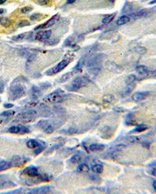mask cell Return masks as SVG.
<instances>
[{"mask_svg": "<svg viewBox=\"0 0 156 194\" xmlns=\"http://www.w3.org/2000/svg\"><path fill=\"white\" fill-rule=\"evenodd\" d=\"M114 17H115V15L114 14L106 16V17L102 20V23H104V24H108V23H110L112 20H113Z\"/></svg>", "mask_w": 156, "mask_h": 194, "instance_id": "f1b7e54d", "label": "cell"}, {"mask_svg": "<svg viewBox=\"0 0 156 194\" xmlns=\"http://www.w3.org/2000/svg\"><path fill=\"white\" fill-rule=\"evenodd\" d=\"M8 132L10 133H20L24 134L30 133V129L24 126H13L8 129Z\"/></svg>", "mask_w": 156, "mask_h": 194, "instance_id": "ba28073f", "label": "cell"}, {"mask_svg": "<svg viewBox=\"0 0 156 194\" xmlns=\"http://www.w3.org/2000/svg\"><path fill=\"white\" fill-rule=\"evenodd\" d=\"M41 94H42V91H41V90H40L39 87H35V86H33V87H32V89H31V97H32L34 100L37 99V98L41 96Z\"/></svg>", "mask_w": 156, "mask_h": 194, "instance_id": "4fadbf2b", "label": "cell"}, {"mask_svg": "<svg viewBox=\"0 0 156 194\" xmlns=\"http://www.w3.org/2000/svg\"><path fill=\"white\" fill-rule=\"evenodd\" d=\"M153 188L156 190V181H155L153 183Z\"/></svg>", "mask_w": 156, "mask_h": 194, "instance_id": "c3c4849f", "label": "cell"}, {"mask_svg": "<svg viewBox=\"0 0 156 194\" xmlns=\"http://www.w3.org/2000/svg\"><path fill=\"white\" fill-rule=\"evenodd\" d=\"M137 77L135 75H129L127 77V79H126V82H127V85H131L132 83H133V82H135V80H136Z\"/></svg>", "mask_w": 156, "mask_h": 194, "instance_id": "83f0119b", "label": "cell"}, {"mask_svg": "<svg viewBox=\"0 0 156 194\" xmlns=\"http://www.w3.org/2000/svg\"><path fill=\"white\" fill-rule=\"evenodd\" d=\"M89 149L92 151H99L105 149V145L103 144H99V143H93L91 144L89 147Z\"/></svg>", "mask_w": 156, "mask_h": 194, "instance_id": "e0dca14e", "label": "cell"}, {"mask_svg": "<svg viewBox=\"0 0 156 194\" xmlns=\"http://www.w3.org/2000/svg\"><path fill=\"white\" fill-rule=\"evenodd\" d=\"M81 159L82 158H81V156L80 154H74L70 157V161L73 163V164H79L81 161Z\"/></svg>", "mask_w": 156, "mask_h": 194, "instance_id": "7402d4cb", "label": "cell"}, {"mask_svg": "<svg viewBox=\"0 0 156 194\" xmlns=\"http://www.w3.org/2000/svg\"><path fill=\"white\" fill-rule=\"evenodd\" d=\"M148 95H149L148 92H137V93L133 94L132 99L134 101H141L146 99Z\"/></svg>", "mask_w": 156, "mask_h": 194, "instance_id": "7c38bea8", "label": "cell"}, {"mask_svg": "<svg viewBox=\"0 0 156 194\" xmlns=\"http://www.w3.org/2000/svg\"><path fill=\"white\" fill-rule=\"evenodd\" d=\"M0 24L3 27H9L11 24V20L7 17H1L0 18Z\"/></svg>", "mask_w": 156, "mask_h": 194, "instance_id": "cb8c5ba5", "label": "cell"}, {"mask_svg": "<svg viewBox=\"0 0 156 194\" xmlns=\"http://www.w3.org/2000/svg\"><path fill=\"white\" fill-rule=\"evenodd\" d=\"M49 192H50V187L49 186H42V187L34 189L33 190H31V193H47Z\"/></svg>", "mask_w": 156, "mask_h": 194, "instance_id": "2e32d148", "label": "cell"}, {"mask_svg": "<svg viewBox=\"0 0 156 194\" xmlns=\"http://www.w3.org/2000/svg\"><path fill=\"white\" fill-rule=\"evenodd\" d=\"M90 179L93 181H95V182H97L98 180H100V178L98 177V175H91L90 176Z\"/></svg>", "mask_w": 156, "mask_h": 194, "instance_id": "ab89813d", "label": "cell"}, {"mask_svg": "<svg viewBox=\"0 0 156 194\" xmlns=\"http://www.w3.org/2000/svg\"><path fill=\"white\" fill-rule=\"evenodd\" d=\"M48 2H49V0H38V3L40 5H46V4H48Z\"/></svg>", "mask_w": 156, "mask_h": 194, "instance_id": "60d3db41", "label": "cell"}, {"mask_svg": "<svg viewBox=\"0 0 156 194\" xmlns=\"http://www.w3.org/2000/svg\"><path fill=\"white\" fill-rule=\"evenodd\" d=\"M69 63H70V60L68 59L62 60V61H61L60 63H58L56 66H54V67H52V68H51L50 69H48V71L46 72V74L48 75V76H52V75L56 74V73L61 72L62 69H64L66 66H68Z\"/></svg>", "mask_w": 156, "mask_h": 194, "instance_id": "5b68a950", "label": "cell"}, {"mask_svg": "<svg viewBox=\"0 0 156 194\" xmlns=\"http://www.w3.org/2000/svg\"><path fill=\"white\" fill-rule=\"evenodd\" d=\"M15 113L14 111H3V112H2L1 114H0V116H6V117H7V116H12V115H13Z\"/></svg>", "mask_w": 156, "mask_h": 194, "instance_id": "e575fe53", "label": "cell"}, {"mask_svg": "<svg viewBox=\"0 0 156 194\" xmlns=\"http://www.w3.org/2000/svg\"><path fill=\"white\" fill-rule=\"evenodd\" d=\"M37 180L39 182H46V181H49L52 179V175H49L44 174V175H38L37 176Z\"/></svg>", "mask_w": 156, "mask_h": 194, "instance_id": "d4e9b609", "label": "cell"}, {"mask_svg": "<svg viewBox=\"0 0 156 194\" xmlns=\"http://www.w3.org/2000/svg\"><path fill=\"white\" fill-rule=\"evenodd\" d=\"M150 173L151 175H155V176H156V167H155V168H154V169H151Z\"/></svg>", "mask_w": 156, "mask_h": 194, "instance_id": "7bdbcfd3", "label": "cell"}, {"mask_svg": "<svg viewBox=\"0 0 156 194\" xmlns=\"http://www.w3.org/2000/svg\"><path fill=\"white\" fill-rule=\"evenodd\" d=\"M109 1H111V2H113V1H115V0H109Z\"/></svg>", "mask_w": 156, "mask_h": 194, "instance_id": "681fc988", "label": "cell"}, {"mask_svg": "<svg viewBox=\"0 0 156 194\" xmlns=\"http://www.w3.org/2000/svg\"><path fill=\"white\" fill-rule=\"evenodd\" d=\"M113 100H114V97L112 95V94H107V95H105V97H103V101H105V102L112 103Z\"/></svg>", "mask_w": 156, "mask_h": 194, "instance_id": "d6a6232c", "label": "cell"}, {"mask_svg": "<svg viewBox=\"0 0 156 194\" xmlns=\"http://www.w3.org/2000/svg\"><path fill=\"white\" fill-rule=\"evenodd\" d=\"M91 169L94 172H95L97 174H100L103 171V166L101 165H94L92 166Z\"/></svg>", "mask_w": 156, "mask_h": 194, "instance_id": "484cf974", "label": "cell"}, {"mask_svg": "<svg viewBox=\"0 0 156 194\" xmlns=\"http://www.w3.org/2000/svg\"><path fill=\"white\" fill-rule=\"evenodd\" d=\"M32 9H33V8L31 6H24L21 9V13H27L29 12H31Z\"/></svg>", "mask_w": 156, "mask_h": 194, "instance_id": "d590c367", "label": "cell"}, {"mask_svg": "<svg viewBox=\"0 0 156 194\" xmlns=\"http://www.w3.org/2000/svg\"><path fill=\"white\" fill-rule=\"evenodd\" d=\"M73 76H74V72H69V73H66L63 74L62 77H60V83H65L66 81H68Z\"/></svg>", "mask_w": 156, "mask_h": 194, "instance_id": "d6986e66", "label": "cell"}, {"mask_svg": "<svg viewBox=\"0 0 156 194\" xmlns=\"http://www.w3.org/2000/svg\"><path fill=\"white\" fill-rule=\"evenodd\" d=\"M17 186V184L11 181H0V189H9Z\"/></svg>", "mask_w": 156, "mask_h": 194, "instance_id": "5bb4252c", "label": "cell"}, {"mask_svg": "<svg viewBox=\"0 0 156 194\" xmlns=\"http://www.w3.org/2000/svg\"><path fill=\"white\" fill-rule=\"evenodd\" d=\"M26 33H23V34H18L17 36H14V37H12V40L14 41H22L23 38H25Z\"/></svg>", "mask_w": 156, "mask_h": 194, "instance_id": "f546056e", "label": "cell"}, {"mask_svg": "<svg viewBox=\"0 0 156 194\" xmlns=\"http://www.w3.org/2000/svg\"><path fill=\"white\" fill-rule=\"evenodd\" d=\"M23 174L27 175L29 177H37L38 176V169L36 167L34 166H31V167H27L23 171Z\"/></svg>", "mask_w": 156, "mask_h": 194, "instance_id": "8fae6325", "label": "cell"}, {"mask_svg": "<svg viewBox=\"0 0 156 194\" xmlns=\"http://www.w3.org/2000/svg\"><path fill=\"white\" fill-rule=\"evenodd\" d=\"M101 133H102V137H104L105 139H108L112 136V134H111V129L108 127V130H106V127H105V128L102 129Z\"/></svg>", "mask_w": 156, "mask_h": 194, "instance_id": "603a6c76", "label": "cell"}, {"mask_svg": "<svg viewBox=\"0 0 156 194\" xmlns=\"http://www.w3.org/2000/svg\"><path fill=\"white\" fill-rule=\"evenodd\" d=\"M66 94L61 89H57L55 91L52 92L51 94H48L46 97H44L43 101L46 103H59L62 102L65 99Z\"/></svg>", "mask_w": 156, "mask_h": 194, "instance_id": "6da1fadb", "label": "cell"}, {"mask_svg": "<svg viewBox=\"0 0 156 194\" xmlns=\"http://www.w3.org/2000/svg\"><path fill=\"white\" fill-rule=\"evenodd\" d=\"M4 107L6 108V109H10L12 107H13V104H5V105H4Z\"/></svg>", "mask_w": 156, "mask_h": 194, "instance_id": "ee69618b", "label": "cell"}, {"mask_svg": "<svg viewBox=\"0 0 156 194\" xmlns=\"http://www.w3.org/2000/svg\"><path fill=\"white\" fill-rule=\"evenodd\" d=\"M89 72H90L91 74L97 75L100 72V68L99 67H96V66H92V67L89 69Z\"/></svg>", "mask_w": 156, "mask_h": 194, "instance_id": "836d02e7", "label": "cell"}, {"mask_svg": "<svg viewBox=\"0 0 156 194\" xmlns=\"http://www.w3.org/2000/svg\"><path fill=\"white\" fill-rule=\"evenodd\" d=\"M59 18H60V16L58 14L55 15L52 17H51L48 21H46V23H42L41 25L37 26V27H35V30H39V29H47L48 27H50L52 26H53L55 23H56L57 21L59 20Z\"/></svg>", "mask_w": 156, "mask_h": 194, "instance_id": "52a82bcc", "label": "cell"}, {"mask_svg": "<svg viewBox=\"0 0 156 194\" xmlns=\"http://www.w3.org/2000/svg\"><path fill=\"white\" fill-rule=\"evenodd\" d=\"M126 123H127V125H134V124H135V120L132 118V115L131 114L128 115H127V119H126Z\"/></svg>", "mask_w": 156, "mask_h": 194, "instance_id": "4dcf8cb0", "label": "cell"}, {"mask_svg": "<svg viewBox=\"0 0 156 194\" xmlns=\"http://www.w3.org/2000/svg\"><path fill=\"white\" fill-rule=\"evenodd\" d=\"M37 126L41 129H42L46 133L48 134H51L54 131V127L48 120H40L37 123Z\"/></svg>", "mask_w": 156, "mask_h": 194, "instance_id": "8992f818", "label": "cell"}, {"mask_svg": "<svg viewBox=\"0 0 156 194\" xmlns=\"http://www.w3.org/2000/svg\"><path fill=\"white\" fill-rule=\"evenodd\" d=\"M10 162H7L6 161H0V171L6 170L11 167Z\"/></svg>", "mask_w": 156, "mask_h": 194, "instance_id": "44dd1931", "label": "cell"}, {"mask_svg": "<svg viewBox=\"0 0 156 194\" xmlns=\"http://www.w3.org/2000/svg\"><path fill=\"white\" fill-rule=\"evenodd\" d=\"M130 20H131V19H130L129 17H127V16H123V17H119V19L117 20L116 24L118 26L124 25L126 23H127Z\"/></svg>", "mask_w": 156, "mask_h": 194, "instance_id": "ac0fdd59", "label": "cell"}, {"mask_svg": "<svg viewBox=\"0 0 156 194\" xmlns=\"http://www.w3.org/2000/svg\"><path fill=\"white\" fill-rule=\"evenodd\" d=\"M30 25V23H29V21H27V20H22L21 22H20V23H19V27H26V26H28Z\"/></svg>", "mask_w": 156, "mask_h": 194, "instance_id": "74e56055", "label": "cell"}, {"mask_svg": "<svg viewBox=\"0 0 156 194\" xmlns=\"http://www.w3.org/2000/svg\"><path fill=\"white\" fill-rule=\"evenodd\" d=\"M26 93L25 87L21 84L12 85L9 88V99L17 100L23 97Z\"/></svg>", "mask_w": 156, "mask_h": 194, "instance_id": "7a4b0ae2", "label": "cell"}, {"mask_svg": "<svg viewBox=\"0 0 156 194\" xmlns=\"http://www.w3.org/2000/svg\"><path fill=\"white\" fill-rule=\"evenodd\" d=\"M75 1H77V0H67V3H69V4H71V3H74Z\"/></svg>", "mask_w": 156, "mask_h": 194, "instance_id": "f6af8a7d", "label": "cell"}, {"mask_svg": "<svg viewBox=\"0 0 156 194\" xmlns=\"http://www.w3.org/2000/svg\"><path fill=\"white\" fill-rule=\"evenodd\" d=\"M6 0H0V5H2V4H4V3H6Z\"/></svg>", "mask_w": 156, "mask_h": 194, "instance_id": "7dc6e473", "label": "cell"}, {"mask_svg": "<svg viewBox=\"0 0 156 194\" xmlns=\"http://www.w3.org/2000/svg\"><path fill=\"white\" fill-rule=\"evenodd\" d=\"M30 160V158H27L26 157H22V156H14L12 158L11 164L12 166H21L24 165L27 161H28Z\"/></svg>", "mask_w": 156, "mask_h": 194, "instance_id": "9c48e42d", "label": "cell"}, {"mask_svg": "<svg viewBox=\"0 0 156 194\" xmlns=\"http://www.w3.org/2000/svg\"><path fill=\"white\" fill-rule=\"evenodd\" d=\"M3 90H4V84H3V82L0 80V94L3 93Z\"/></svg>", "mask_w": 156, "mask_h": 194, "instance_id": "b9f144b4", "label": "cell"}, {"mask_svg": "<svg viewBox=\"0 0 156 194\" xmlns=\"http://www.w3.org/2000/svg\"><path fill=\"white\" fill-rule=\"evenodd\" d=\"M5 13V9H0V15L3 14V13Z\"/></svg>", "mask_w": 156, "mask_h": 194, "instance_id": "bcb514c9", "label": "cell"}, {"mask_svg": "<svg viewBox=\"0 0 156 194\" xmlns=\"http://www.w3.org/2000/svg\"><path fill=\"white\" fill-rule=\"evenodd\" d=\"M46 148V146L45 145H42V146H40L39 147H37V148H36L35 149V151H34V154H38L39 153H41V152L42 151H44V149Z\"/></svg>", "mask_w": 156, "mask_h": 194, "instance_id": "8d00e7d4", "label": "cell"}, {"mask_svg": "<svg viewBox=\"0 0 156 194\" xmlns=\"http://www.w3.org/2000/svg\"><path fill=\"white\" fill-rule=\"evenodd\" d=\"M146 129H148V126H146L145 125H140V126H137L136 128L133 129L134 132H144L145 131Z\"/></svg>", "mask_w": 156, "mask_h": 194, "instance_id": "1f68e13d", "label": "cell"}, {"mask_svg": "<svg viewBox=\"0 0 156 194\" xmlns=\"http://www.w3.org/2000/svg\"><path fill=\"white\" fill-rule=\"evenodd\" d=\"M88 80L85 77H78L75 78L72 82H71L68 86H67V89L70 91H76L80 88H81L82 87H84L88 83Z\"/></svg>", "mask_w": 156, "mask_h": 194, "instance_id": "3957f363", "label": "cell"}, {"mask_svg": "<svg viewBox=\"0 0 156 194\" xmlns=\"http://www.w3.org/2000/svg\"><path fill=\"white\" fill-rule=\"evenodd\" d=\"M36 118H37V111L33 109H31V110L26 111L18 115L17 120L20 122H23V123H28L33 122Z\"/></svg>", "mask_w": 156, "mask_h": 194, "instance_id": "277c9868", "label": "cell"}, {"mask_svg": "<svg viewBox=\"0 0 156 194\" xmlns=\"http://www.w3.org/2000/svg\"><path fill=\"white\" fill-rule=\"evenodd\" d=\"M89 170H90V169H89L88 165H86V164H81L77 168V171H80V172H88Z\"/></svg>", "mask_w": 156, "mask_h": 194, "instance_id": "4316f807", "label": "cell"}, {"mask_svg": "<svg viewBox=\"0 0 156 194\" xmlns=\"http://www.w3.org/2000/svg\"><path fill=\"white\" fill-rule=\"evenodd\" d=\"M27 147L30 149H36L39 147L40 146H42V143L38 142L37 140H30L27 142Z\"/></svg>", "mask_w": 156, "mask_h": 194, "instance_id": "9a60e30c", "label": "cell"}, {"mask_svg": "<svg viewBox=\"0 0 156 194\" xmlns=\"http://www.w3.org/2000/svg\"><path fill=\"white\" fill-rule=\"evenodd\" d=\"M51 31H40L35 34V39L41 41H45L49 39V37H51Z\"/></svg>", "mask_w": 156, "mask_h": 194, "instance_id": "30bf717a", "label": "cell"}, {"mask_svg": "<svg viewBox=\"0 0 156 194\" xmlns=\"http://www.w3.org/2000/svg\"><path fill=\"white\" fill-rule=\"evenodd\" d=\"M42 17V15L40 13H34L31 17V20H38L40 17Z\"/></svg>", "mask_w": 156, "mask_h": 194, "instance_id": "f35d334b", "label": "cell"}, {"mask_svg": "<svg viewBox=\"0 0 156 194\" xmlns=\"http://www.w3.org/2000/svg\"><path fill=\"white\" fill-rule=\"evenodd\" d=\"M136 70L141 75L147 74L148 72H149L148 67H146L145 66H143V65H140V66H137Z\"/></svg>", "mask_w": 156, "mask_h": 194, "instance_id": "ffe728a7", "label": "cell"}]
</instances>
